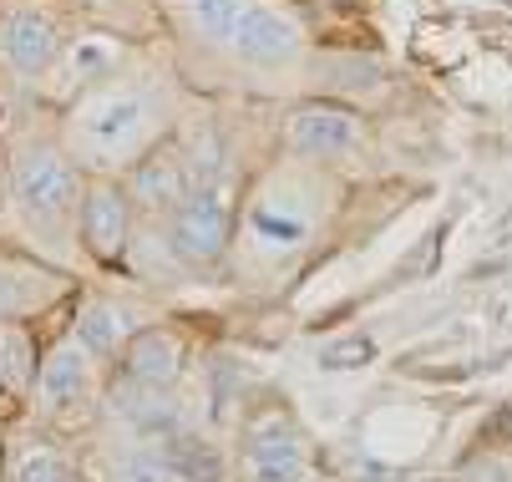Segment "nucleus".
<instances>
[{
  "label": "nucleus",
  "mask_w": 512,
  "mask_h": 482,
  "mask_svg": "<svg viewBox=\"0 0 512 482\" xmlns=\"http://www.w3.org/2000/svg\"><path fill=\"white\" fill-rule=\"evenodd\" d=\"M0 346H6V376H11V381H26V371H31L26 340H21L16 330H0Z\"/></svg>",
  "instance_id": "aec40b11"
},
{
  "label": "nucleus",
  "mask_w": 512,
  "mask_h": 482,
  "mask_svg": "<svg viewBox=\"0 0 512 482\" xmlns=\"http://www.w3.org/2000/svg\"><path fill=\"white\" fill-rule=\"evenodd\" d=\"M142 137H148V102L137 92L87 97L77 107V117H71V143L92 163H117V158L137 153Z\"/></svg>",
  "instance_id": "f257e3e1"
},
{
  "label": "nucleus",
  "mask_w": 512,
  "mask_h": 482,
  "mask_svg": "<svg viewBox=\"0 0 512 482\" xmlns=\"http://www.w3.org/2000/svg\"><path fill=\"white\" fill-rule=\"evenodd\" d=\"M289 137H295V148H305V153H345L355 143V117L340 112V107H310V112L295 117Z\"/></svg>",
  "instance_id": "0eeeda50"
},
{
  "label": "nucleus",
  "mask_w": 512,
  "mask_h": 482,
  "mask_svg": "<svg viewBox=\"0 0 512 482\" xmlns=\"http://www.w3.org/2000/svg\"><path fill=\"white\" fill-rule=\"evenodd\" d=\"M158 391L163 386H142V381H137V391H117V411L142 437H173L178 432V406H168Z\"/></svg>",
  "instance_id": "9d476101"
},
{
  "label": "nucleus",
  "mask_w": 512,
  "mask_h": 482,
  "mask_svg": "<svg viewBox=\"0 0 512 482\" xmlns=\"http://www.w3.org/2000/svg\"><path fill=\"white\" fill-rule=\"evenodd\" d=\"M244 11H249V0H193V21H198L208 36H218V41L234 36V26H239Z\"/></svg>",
  "instance_id": "dca6fc26"
},
{
  "label": "nucleus",
  "mask_w": 512,
  "mask_h": 482,
  "mask_svg": "<svg viewBox=\"0 0 512 482\" xmlns=\"http://www.w3.org/2000/svg\"><path fill=\"white\" fill-rule=\"evenodd\" d=\"M117 335H122V320H117V310H107V305H92V310H82V320H77V340H82V351H97V356H107V351L117 346Z\"/></svg>",
  "instance_id": "4468645a"
},
{
  "label": "nucleus",
  "mask_w": 512,
  "mask_h": 482,
  "mask_svg": "<svg viewBox=\"0 0 512 482\" xmlns=\"http://www.w3.org/2000/svg\"><path fill=\"white\" fill-rule=\"evenodd\" d=\"M487 437H492V442H512V406H502L497 417L487 422Z\"/></svg>",
  "instance_id": "4be33fe9"
},
{
  "label": "nucleus",
  "mask_w": 512,
  "mask_h": 482,
  "mask_svg": "<svg viewBox=\"0 0 512 482\" xmlns=\"http://www.w3.org/2000/svg\"><path fill=\"white\" fill-rule=\"evenodd\" d=\"M127 376L142 381V386H168L178 376V340L163 335V330L137 335L132 351H127Z\"/></svg>",
  "instance_id": "1a4fd4ad"
},
{
  "label": "nucleus",
  "mask_w": 512,
  "mask_h": 482,
  "mask_svg": "<svg viewBox=\"0 0 512 482\" xmlns=\"http://www.w3.org/2000/svg\"><path fill=\"white\" fill-rule=\"evenodd\" d=\"M249 467H254V482H305V457H300L295 437H289L279 422L254 427Z\"/></svg>",
  "instance_id": "39448f33"
},
{
  "label": "nucleus",
  "mask_w": 512,
  "mask_h": 482,
  "mask_svg": "<svg viewBox=\"0 0 512 482\" xmlns=\"http://www.w3.org/2000/svg\"><path fill=\"white\" fill-rule=\"evenodd\" d=\"M132 193H137V203H148V209H168V214H178L183 203H188V168L178 163V158H148L137 168V178H132Z\"/></svg>",
  "instance_id": "423d86ee"
},
{
  "label": "nucleus",
  "mask_w": 512,
  "mask_h": 482,
  "mask_svg": "<svg viewBox=\"0 0 512 482\" xmlns=\"http://www.w3.org/2000/svg\"><path fill=\"white\" fill-rule=\"evenodd\" d=\"M229 46H234L239 56H249V61H284V56H295L300 31L289 26L284 16L264 11V6H249V11L239 16V26H234Z\"/></svg>",
  "instance_id": "20e7f679"
},
{
  "label": "nucleus",
  "mask_w": 512,
  "mask_h": 482,
  "mask_svg": "<svg viewBox=\"0 0 512 482\" xmlns=\"http://www.w3.org/2000/svg\"><path fill=\"white\" fill-rule=\"evenodd\" d=\"M122 482H178V472L168 467V457H127Z\"/></svg>",
  "instance_id": "6ab92c4d"
},
{
  "label": "nucleus",
  "mask_w": 512,
  "mask_h": 482,
  "mask_svg": "<svg viewBox=\"0 0 512 482\" xmlns=\"http://www.w3.org/2000/svg\"><path fill=\"white\" fill-rule=\"evenodd\" d=\"M6 56L21 66V72H41V66L56 56V31H51V21H41V16H16L11 26H6Z\"/></svg>",
  "instance_id": "ddd939ff"
},
{
  "label": "nucleus",
  "mask_w": 512,
  "mask_h": 482,
  "mask_svg": "<svg viewBox=\"0 0 512 482\" xmlns=\"http://www.w3.org/2000/svg\"><path fill=\"white\" fill-rule=\"evenodd\" d=\"M82 229H87V244L102 259H112L122 249V239H127V203H122L117 188H92L87 209H82Z\"/></svg>",
  "instance_id": "6e6552de"
},
{
  "label": "nucleus",
  "mask_w": 512,
  "mask_h": 482,
  "mask_svg": "<svg viewBox=\"0 0 512 482\" xmlns=\"http://www.w3.org/2000/svg\"><path fill=\"white\" fill-rule=\"evenodd\" d=\"M254 234L269 244V249H295L305 239V219H279L274 209H259L254 214Z\"/></svg>",
  "instance_id": "a211bd4d"
},
{
  "label": "nucleus",
  "mask_w": 512,
  "mask_h": 482,
  "mask_svg": "<svg viewBox=\"0 0 512 482\" xmlns=\"http://www.w3.org/2000/svg\"><path fill=\"white\" fill-rule=\"evenodd\" d=\"M82 391H87V356H82V346L51 351V361L41 366V401L46 406H71V401H82Z\"/></svg>",
  "instance_id": "9b49d317"
},
{
  "label": "nucleus",
  "mask_w": 512,
  "mask_h": 482,
  "mask_svg": "<svg viewBox=\"0 0 512 482\" xmlns=\"http://www.w3.org/2000/svg\"><path fill=\"white\" fill-rule=\"evenodd\" d=\"M0 381H11V376H6V346H0Z\"/></svg>",
  "instance_id": "5701e85b"
},
{
  "label": "nucleus",
  "mask_w": 512,
  "mask_h": 482,
  "mask_svg": "<svg viewBox=\"0 0 512 482\" xmlns=\"http://www.w3.org/2000/svg\"><path fill=\"white\" fill-rule=\"evenodd\" d=\"M163 457L178 472V482H224V457H218V447H208L203 437L173 432V437H163Z\"/></svg>",
  "instance_id": "f8f14e48"
},
{
  "label": "nucleus",
  "mask_w": 512,
  "mask_h": 482,
  "mask_svg": "<svg viewBox=\"0 0 512 482\" xmlns=\"http://www.w3.org/2000/svg\"><path fill=\"white\" fill-rule=\"evenodd\" d=\"M11 482H71V472L51 447H26L11 467Z\"/></svg>",
  "instance_id": "2eb2a0df"
},
{
  "label": "nucleus",
  "mask_w": 512,
  "mask_h": 482,
  "mask_svg": "<svg viewBox=\"0 0 512 482\" xmlns=\"http://www.w3.org/2000/svg\"><path fill=\"white\" fill-rule=\"evenodd\" d=\"M229 244V203L218 188L188 193V203L173 214V249L183 259H213Z\"/></svg>",
  "instance_id": "f03ea898"
},
{
  "label": "nucleus",
  "mask_w": 512,
  "mask_h": 482,
  "mask_svg": "<svg viewBox=\"0 0 512 482\" xmlns=\"http://www.w3.org/2000/svg\"><path fill=\"white\" fill-rule=\"evenodd\" d=\"M26 305V290L11 280V274H0V315H16Z\"/></svg>",
  "instance_id": "412c9836"
},
{
  "label": "nucleus",
  "mask_w": 512,
  "mask_h": 482,
  "mask_svg": "<svg viewBox=\"0 0 512 482\" xmlns=\"http://www.w3.org/2000/svg\"><path fill=\"white\" fill-rule=\"evenodd\" d=\"M16 198L41 219H61L77 198V178L56 153H26L16 163Z\"/></svg>",
  "instance_id": "7ed1b4c3"
},
{
  "label": "nucleus",
  "mask_w": 512,
  "mask_h": 482,
  "mask_svg": "<svg viewBox=\"0 0 512 482\" xmlns=\"http://www.w3.org/2000/svg\"><path fill=\"white\" fill-rule=\"evenodd\" d=\"M376 361V340L371 335H345L335 340V346L320 351V366L325 371H360V366H371Z\"/></svg>",
  "instance_id": "f3484780"
}]
</instances>
